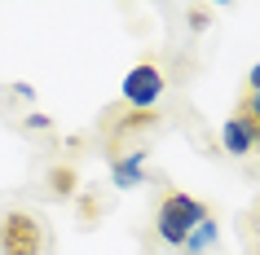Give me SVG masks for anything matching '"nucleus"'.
I'll list each match as a JSON object with an SVG mask.
<instances>
[{"instance_id":"obj_5","label":"nucleus","mask_w":260,"mask_h":255,"mask_svg":"<svg viewBox=\"0 0 260 255\" xmlns=\"http://www.w3.org/2000/svg\"><path fill=\"white\" fill-rule=\"evenodd\" d=\"M110 180H115L119 189L146 185V172H141V150H137V154H119V159L110 163Z\"/></svg>"},{"instance_id":"obj_7","label":"nucleus","mask_w":260,"mask_h":255,"mask_svg":"<svg viewBox=\"0 0 260 255\" xmlns=\"http://www.w3.org/2000/svg\"><path fill=\"white\" fill-rule=\"evenodd\" d=\"M49 185H53V194H75V167H53Z\"/></svg>"},{"instance_id":"obj_11","label":"nucleus","mask_w":260,"mask_h":255,"mask_svg":"<svg viewBox=\"0 0 260 255\" xmlns=\"http://www.w3.org/2000/svg\"><path fill=\"white\" fill-rule=\"evenodd\" d=\"M256 150H260V119H256Z\"/></svg>"},{"instance_id":"obj_3","label":"nucleus","mask_w":260,"mask_h":255,"mask_svg":"<svg viewBox=\"0 0 260 255\" xmlns=\"http://www.w3.org/2000/svg\"><path fill=\"white\" fill-rule=\"evenodd\" d=\"M159 97H164V70L159 66L141 62V66H133L123 75V101H128V110H150Z\"/></svg>"},{"instance_id":"obj_4","label":"nucleus","mask_w":260,"mask_h":255,"mask_svg":"<svg viewBox=\"0 0 260 255\" xmlns=\"http://www.w3.org/2000/svg\"><path fill=\"white\" fill-rule=\"evenodd\" d=\"M220 145H225V154H238V159L256 150V119H251L243 106L225 119V128H220Z\"/></svg>"},{"instance_id":"obj_1","label":"nucleus","mask_w":260,"mask_h":255,"mask_svg":"<svg viewBox=\"0 0 260 255\" xmlns=\"http://www.w3.org/2000/svg\"><path fill=\"white\" fill-rule=\"evenodd\" d=\"M207 215H212V211H207L194 194L168 189L164 198H159V211H154V233H159V242H164V246H185L190 229L203 225Z\"/></svg>"},{"instance_id":"obj_2","label":"nucleus","mask_w":260,"mask_h":255,"mask_svg":"<svg viewBox=\"0 0 260 255\" xmlns=\"http://www.w3.org/2000/svg\"><path fill=\"white\" fill-rule=\"evenodd\" d=\"M44 225L31 211H9L0 220V255H44Z\"/></svg>"},{"instance_id":"obj_10","label":"nucleus","mask_w":260,"mask_h":255,"mask_svg":"<svg viewBox=\"0 0 260 255\" xmlns=\"http://www.w3.org/2000/svg\"><path fill=\"white\" fill-rule=\"evenodd\" d=\"M14 93H18V97H27V101H36V88H31V84H14Z\"/></svg>"},{"instance_id":"obj_8","label":"nucleus","mask_w":260,"mask_h":255,"mask_svg":"<svg viewBox=\"0 0 260 255\" xmlns=\"http://www.w3.org/2000/svg\"><path fill=\"white\" fill-rule=\"evenodd\" d=\"M27 128L31 132H49L53 123H49V115H27Z\"/></svg>"},{"instance_id":"obj_6","label":"nucleus","mask_w":260,"mask_h":255,"mask_svg":"<svg viewBox=\"0 0 260 255\" xmlns=\"http://www.w3.org/2000/svg\"><path fill=\"white\" fill-rule=\"evenodd\" d=\"M212 246H216V220L207 215L203 225H194V229H190V238H185V251H190V255H203V251H212Z\"/></svg>"},{"instance_id":"obj_9","label":"nucleus","mask_w":260,"mask_h":255,"mask_svg":"<svg viewBox=\"0 0 260 255\" xmlns=\"http://www.w3.org/2000/svg\"><path fill=\"white\" fill-rule=\"evenodd\" d=\"M247 93H256V97H260V62L251 66V75H247Z\"/></svg>"}]
</instances>
